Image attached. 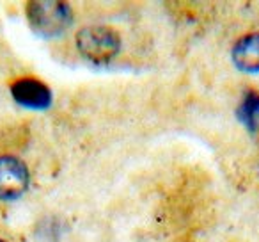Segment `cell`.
Here are the masks:
<instances>
[{"label":"cell","instance_id":"cell-1","mask_svg":"<svg viewBox=\"0 0 259 242\" xmlns=\"http://www.w3.org/2000/svg\"><path fill=\"white\" fill-rule=\"evenodd\" d=\"M76 50L85 61L96 66L108 64L121 52V36L107 25H87L75 36Z\"/></svg>","mask_w":259,"mask_h":242},{"label":"cell","instance_id":"cell-2","mask_svg":"<svg viewBox=\"0 0 259 242\" xmlns=\"http://www.w3.org/2000/svg\"><path fill=\"white\" fill-rule=\"evenodd\" d=\"M27 20L34 34L41 38H57L73 23V11L66 2L36 0L27 4Z\"/></svg>","mask_w":259,"mask_h":242},{"label":"cell","instance_id":"cell-3","mask_svg":"<svg viewBox=\"0 0 259 242\" xmlns=\"http://www.w3.org/2000/svg\"><path fill=\"white\" fill-rule=\"evenodd\" d=\"M30 184L29 167L22 159L0 155V199L15 201L27 192Z\"/></svg>","mask_w":259,"mask_h":242},{"label":"cell","instance_id":"cell-4","mask_svg":"<svg viewBox=\"0 0 259 242\" xmlns=\"http://www.w3.org/2000/svg\"><path fill=\"white\" fill-rule=\"evenodd\" d=\"M11 94L16 103L32 111H45L54 101L50 87L36 79H20L13 82Z\"/></svg>","mask_w":259,"mask_h":242},{"label":"cell","instance_id":"cell-5","mask_svg":"<svg viewBox=\"0 0 259 242\" xmlns=\"http://www.w3.org/2000/svg\"><path fill=\"white\" fill-rule=\"evenodd\" d=\"M231 59L240 72L259 73V32L240 38L231 50Z\"/></svg>","mask_w":259,"mask_h":242},{"label":"cell","instance_id":"cell-6","mask_svg":"<svg viewBox=\"0 0 259 242\" xmlns=\"http://www.w3.org/2000/svg\"><path fill=\"white\" fill-rule=\"evenodd\" d=\"M238 119L250 132L257 130L259 127V94L247 93L238 107Z\"/></svg>","mask_w":259,"mask_h":242},{"label":"cell","instance_id":"cell-7","mask_svg":"<svg viewBox=\"0 0 259 242\" xmlns=\"http://www.w3.org/2000/svg\"><path fill=\"white\" fill-rule=\"evenodd\" d=\"M0 242H6V240H2V238H0Z\"/></svg>","mask_w":259,"mask_h":242}]
</instances>
